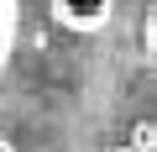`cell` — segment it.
Listing matches in <instances>:
<instances>
[{
  "label": "cell",
  "mask_w": 157,
  "mask_h": 152,
  "mask_svg": "<svg viewBox=\"0 0 157 152\" xmlns=\"http://www.w3.org/2000/svg\"><path fill=\"white\" fill-rule=\"evenodd\" d=\"M0 152H16V142H11V136H6V131H0Z\"/></svg>",
  "instance_id": "cell-5"
},
{
  "label": "cell",
  "mask_w": 157,
  "mask_h": 152,
  "mask_svg": "<svg viewBox=\"0 0 157 152\" xmlns=\"http://www.w3.org/2000/svg\"><path fill=\"white\" fill-rule=\"evenodd\" d=\"M136 147H141V152L157 147V126H141V131H136Z\"/></svg>",
  "instance_id": "cell-3"
},
{
  "label": "cell",
  "mask_w": 157,
  "mask_h": 152,
  "mask_svg": "<svg viewBox=\"0 0 157 152\" xmlns=\"http://www.w3.org/2000/svg\"><path fill=\"white\" fill-rule=\"evenodd\" d=\"M47 16L63 32H100L115 16V0H47Z\"/></svg>",
  "instance_id": "cell-1"
},
{
  "label": "cell",
  "mask_w": 157,
  "mask_h": 152,
  "mask_svg": "<svg viewBox=\"0 0 157 152\" xmlns=\"http://www.w3.org/2000/svg\"><path fill=\"white\" fill-rule=\"evenodd\" d=\"M110 152H141V147H110Z\"/></svg>",
  "instance_id": "cell-6"
},
{
  "label": "cell",
  "mask_w": 157,
  "mask_h": 152,
  "mask_svg": "<svg viewBox=\"0 0 157 152\" xmlns=\"http://www.w3.org/2000/svg\"><path fill=\"white\" fill-rule=\"evenodd\" d=\"M11 47H16V0H0V73L11 63Z\"/></svg>",
  "instance_id": "cell-2"
},
{
  "label": "cell",
  "mask_w": 157,
  "mask_h": 152,
  "mask_svg": "<svg viewBox=\"0 0 157 152\" xmlns=\"http://www.w3.org/2000/svg\"><path fill=\"white\" fill-rule=\"evenodd\" d=\"M147 42H152V58H157V11H152V26H147Z\"/></svg>",
  "instance_id": "cell-4"
}]
</instances>
